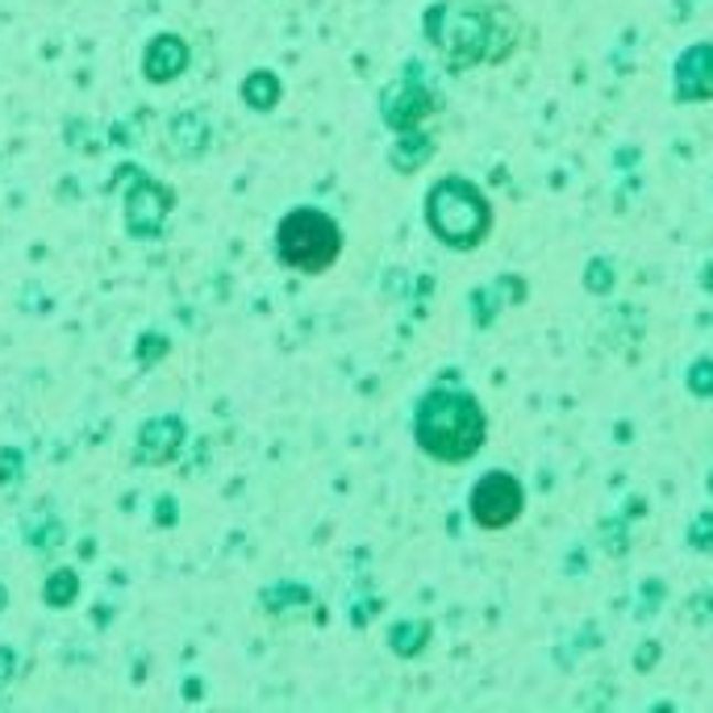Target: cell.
Here are the masks:
<instances>
[{
  "instance_id": "ba28073f",
  "label": "cell",
  "mask_w": 713,
  "mask_h": 713,
  "mask_svg": "<svg viewBox=\"0 0 713 713\" xmlns=\"http://www.w3.org/2000/svg\"><path fill=\"white\" fill-rule=\"evenodd\" d=\"M18 480H21V450L4 447L0 450V488L18 485Z\"/></svg>"
},
{
  "instance_id": "52a82bcc",
  "label": "cell",
  "mask_w": 713,
  "mask_h": 713,
  "mask_svg": "<svg viewBox=\"0 0 713 713\" xmlns=\"http://www.w3.org/2000/svg\"><path fill=\"white\" fill-rule=\"evenodd\" d=\"M75 593H79V576H75L72 567H55L51 572V581H46V605L51 609H63V605H72Z\"/></svg>"
},
{
  "instance_id": "7a4b0ae2",
  "label": "cell",
  "mask_w": 713,
  "mask_h": 713,
  "mask_svg": "<svg viewBox=\"0 0 713 713\" xmlns=\"http://www.w3.org/2000/svg\"><path fill=\"white\" fill-rule=\"evenodd\" d=\"M171 196L163 184H155L147 175H138L130 184V196H126V230H130L134 238H155L163 222H168L171 213Z\"/></svg>"
},
{
  "instance_id": "8fae6325",
  "label": "cell",
  "mask_w": 713,
  "mask_h": 713,
  "mask_svg": "<svg viewBox=\"0 0 713 713\" xmlns=\"http://www.w3.org/2000/svg\"><path fill=\"white\" fill-rule=\"evenodd\" d=\"M171 509H175V501H159V522H175V513H171Z\"/></svg>"
},
{
  "instance_id": "277c9868",
  "label": "cell",
  "mask_w": 713,
  "mask_h": 713,
  "mask_svg": "<svg viewBox=\"0 0 713 713\" xmlns=\"http://www.w3.org/2000/svg\"><path fill=\"white\" fill-rule=\"evenodd\" d=\"M518 485H509V476H488L485 485L471 492V509H476V522L485 525H501L509 518H518Z\"/></svg>"
},
{
  "instance_id": "7c38bea8",
  "label": "cell",
  "mask_w": 713,
  "mask_h": 713,
  "mask_svg": "<svg viewBox=\"0 0 713 713\" xmlns=\"http://www.w3.org/2000/svg\"><path fill=\"white\" fill-rule=\"evenodd\" d=\"M4 600H9V593H4V588H0V609H4Z\"/></svg>"
},
{
  "instance_id": "30bf717a",
  "label": "cell",
  "mask_w": 713,
  "mask_h": 713,
  "mask_svg": "<svg viewBox=\"0 0 713 713\" xmlns=\"http://www.w3.org/2000/svg\"><path fill=\"white\" fill-rule=\"evenodd\" d=\"M13 663H18L13 651H9V647H0V684H9V680H13Z\"/></svg>"
},
{
  "instance_id": "9c48e42d",
  "label": "cell",
  "mask_w": 713,
  "mask_h": 713,
  "mask_svg": "<svg viewBox=\"0 0 713 713\" xmlns=\"http://www.w3.org/2000/svg\"><path fill=\"white\" fill-rule=\"evenodd\" d=\"M163 351H168V338L150 330V334H142V342H138V363L147 368V363H155V359L163 355Z\"/></svg>"
},
{
  "instance_id": "3957f363",
  "label": "cell",
  "mask_w": 713,
  "mask_h": 713,
  "mask_svg": "<svg viewBox=\"0 0 713 713\" xmlns=\"http://www.w3.org/2000/svg\"><path fill=\"white\" fill-rule=\"evenodd\" d=\"M180 447H184V422H180V417H150L147 426L138 430V450H134V459L159 468V464H171V459L180 455Z\"/></svg>"
},
{
  "instance_id": "6da1fadb",
  "label": "cell",
  "mask_w": 713,
  "mask_h": 713,
  "mask_svg": "<svg viewBox=\"0 0 713 713\" xmlns=\"http://www.w3.org/2000/svg\"><path fill=\"white\" fill-rule=\"evenodd\" d=\"M276 246H280V259L288 263V267L321 272L326 263L334 259L338 230H334V222L321 217L318 209H292V213L280 222Z\"/></svg>"
},
{
  "instance_id": "8992f818",
  "label": "cell",
  "mask_w": 713,
  "mask_h": 713,
  "mask_svg": "<svg viewBox=\"0 0 713 713\" xmlns=\"http://www.w3.org/2000/svg\"><path fill=\"white\" fill-rule=\"evenodd\" d=\"M243 100L251 109H272L276 100H280V84H276V75L272 72H251L243 84Z\"/></svg>"
},
{
  "instance_id": "5b68a950",
  "label": "cell",
  "mask_w": 713,
  "mask_h": 713,
  "mask_svg": "<svg viewBox=\"0 0 713 713\" xmlns=\"http://www.w3.org/2000/svg\"><path fill=\"white\" fill-rule=\"evenodd\" d=\"M188 67V42L180 34H155L142 51V75L150 84H171Z\"/></svg>"
}]
</instances>
